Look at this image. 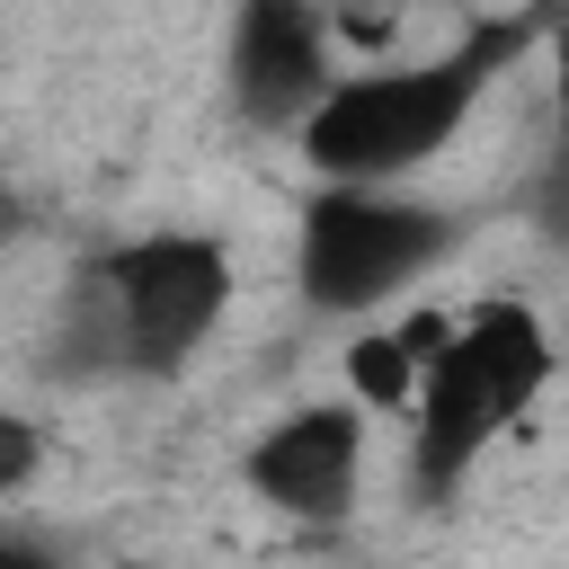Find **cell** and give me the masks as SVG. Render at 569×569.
I'll return each instance as SVG.
<instances>
[{
  "instance_id": "6da1fadb",
  "label": "cell",
  "mask_w": 569,
  "mask_h": 569,
  "mask_svg": "<svg viewBox=\"0 0 569 569\" xmlns=\"http://www.w3.org/2000/svg\"><path fill=\"white\" fill-rule=\"evenodd\" d=\"M525 27H498V36H471L462 53H436V62H391V71H347L329 89V107L302 124V151L329 187H391L400 169L436 160L462 116L480 107V80L489 62H507Z\"/></svg>"
},
{
  "instance_id": "7a4b0ae2",
  "label": "cell",
  "mask_w": 569,
  "mask_h": 569,
  "mask_svg": "<svg viewBox=\"0 0 569 569\" xmlns=\"http://www.w3.org/2000/svg\"><path fill=\"white\" fill-rule=\"evenodd\" d=\"M542 382H551V338H542V320L516 311V302L471 311V320L445 338V356L427 365V382H418V480H427V489H453V480L480 462V445L533 409Z\"/></svg>"
},
{
  "instance_id": "3957f363",
  "label": "cell",
  "mask_w": 569,
  "mask_h": 569,
  "mask_svg": "<svg viewBox=\"0 0 569 569\" xmlns=\"http://www.w3.org/2000/svg\"><path fill=\"white\" fill-rule=\"evenodd\" d=\"M445 213L436 204H409V196H382V187H329L302 204V249H293V276L320 311H373L391 302L409 276H427L445 258Z\"/></svg>"
},
{
  "instance_id": "277c9868",
  "label": "cell",
  "mask_w": 569,
  "mask_h": 569,
  "mask_svg": "<svg viewBox=\"0 0 569 569\" xmlns=\"http://www.w3.org/2000/svg\"><path fill=\"white\" fill-rule=\"evenodd\" d=\"M98 302H107V329H116V356L142 365V373H169L196 356V338L222 320L231 302V258L196 231H151L133 249H116L98 276Z\"/></svg>"
},
{
  "instance_id": "5b68a950",
  "label": "cell",
  "mask_w": 569,
  "mask_h": 569,
  "mask_svg": "<svg viewBox=\"0 0 569 569\" xmlns=\"http://www.w3.org/2000/svg\"><path fill=\"white\" fill-rule=\"evenodd\" d=\"M329 89H338L329 18H311V9H293V0L240 9V27H231V98H240L249 124H267V133L293 124V133H302V124L329 107Z\"/></svg>"
},
{
  "instance_id": "8992f818",
  "label": "cell",
  "mask_w": 569,
  "mask_h": 569,
  "mask_svg": "<svg viewBox=\"0 0 569 569\" xmlns=\"http://www.w3.org/2000/svg\"><path fill=\"white\" fill-rule=\"evenodd\" d=\"M356 462H365V427H356V409H293L284 427L258 436V453H249V489L276 498L284 516H338L347 489H356Z\"/></svg>"
},
{
  "instance_id": "52a82bcc",
  "label": "cell",
  "mask_w": 569,
  "mask_h": 569,
  "mask_svg": "<svg viewBox=\"0 0 569 569\" xmlns=\"http://www.w3.org/2000/svg\"><path fill=\"white\" fill-rule=\"evenodd\" d=\"M347 382H356V400H373V409H418V382H427V365L400 347V329L391 338H356V356H347Z\"/></svg>"
},
{
  "instance_id": "ba28073f",
  "label": "cell",
  "mask_w": 569,
  "mask_h": 569,
  "mask_svg": "<svg viewBox=\"0 0 569 569\" xmlns=\"http://www.w3.org/2000/svg\"><path fill=\"white\" fill-rule=\"evenodd\" d=\"M551 98H560V142H569V18L551 27Z\"/></svg>"
},
{
  "instance_id": "9c48e42d",
  "label": "cell",
  "mask_w": 569,
  "mask_h": 569,
  "mask_svg": "<svg viewBox=\"0 0 569 569\" xmlns=\"http://www.w3.org/2000/svg\"><path fill=\"white\" fill-rule=\"evenodd\" d=\"M27 462H36V436H27V427H9V453H0V489H18V480H27Z\"/></svg>"
}]
</instances>
